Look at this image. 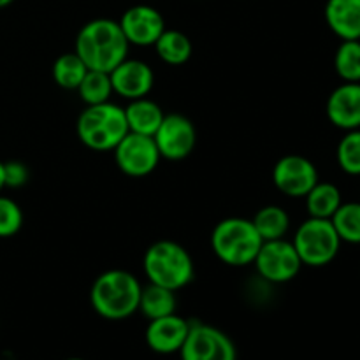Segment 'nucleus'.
I'll list each match as a JSON object with an SVG mask.
<instances>
[{"mask_svg":"<svg viewBox=\"0 0 360 360\" xmlns=\"http://www.w3.org/2000/svg\"><path fill=\"white\" fill-rule=\"evenodd\" d=\"M292 245L297 250L302 266L323 267L329 266L338 257L341 239L333 221L309 217L297 227Z\"/></svg>","mask_w":360,"mask_h":360,"instance_id":"nucleus-6","label":"nucleus"},{"mask_svg":"<svg viewBox=\"0 0 360 360\" xmlns=\"http://www.w3.org/2000/svg\"><path fill=\"white\" fill-rule=\"evenodd\" d=\"M112 151L118 169L130 178L151 174L162 158L153 137L134 132L127 134Z\"/></svg>","mask_w":360,"mask_h":360,"instance_id":"nucleus-9","label":"nucleus"},{"mask_svg":"<svg viewBox=\"0 0 360 360\" xmlns=\"http://www.w3.org/2000/svg\"><path fill=\"white\" fill-rule=\"evenodd\" d=\"M81 143L94 151H112L120 141L130 132L125 109L111 101L97 105H86L76 123Z\"/></svg>","mask_w":360,"mask_h":360,"instance_id":"nucleus-4","label":"nucleus"},{"mask_svg":"<svg viewBox=\"0 0 360 360\" xmlns=\"http://www.w3.org/2000/svg\"><path fill=\"white\" fill-rule=\"evenodd\" d=\"M336 158L341 171L350 176H360V129L348 130L341 137Z\"/></svg>","mask_w":360,"mask_h":360,"instance_id":"nucleus-26","label":"nucleus"},{"mask_svg":"<svg viewBox=\"0 0 360 360\" xmlns=\"http://www.w3.org/2000/svg\"><path fill=\"white\" fill-rule=\"evenodd\" d=\"M129 41L118 21L97 18L83 25L76 37L74 51L91 70L111 72L116 65L129 58Z\"/></svg>","mask_w":360,"mask_h":360,"instance_id":"nucleus-1","label":"nucleus"},{"mask_svg":"<svg viewBox=\"0 0 360 360\" xmlns=\"http://www.w3.org/2000/svg\"><path fill=\"white\" fill-rule=\"evenodd\" d=\"M334 69L345 83H360V41H341L334 55Z\"/></svg>","mask_w":360,"mask_h":360,"instance_id":"nucleus-25","label":"nucleus"},{"mask_svg":"<svg viewBox=\"0 0 360 360\" xmlns=\"http://www.w3.org/2000/svg\"><path fill=\"white\" fill-rule=\"evenodd\" d=\"M88 67L84 65L83 60L76 55V51L72 53H63L53 63V79L58 86L65 88V90H77V86L81 84L83 77L86 76Z\"/></svg>","mask_w":360,"mask_h":360,"instance_id":"nucleus-22","label":"nucleus"},{"mask_svg":"<svg viewBox=\"0 0 360 360\" xmlns=\"http://www.w3.org/2000/svg\"><path fill=\"white\" fill-rule=\"evenodd\" d=\"M153 46L157 49L158 58L169 65H183L188 62L193 51L188 35L179 30H167V28Z\"/></svg>","mask_w":360,"mask_h":360,"instance_id":"nucleus-20","label":"nucleus"},{"mask_svg":"<svg viewBox=\"0 0 360 360\" xmlns=\"http://www.w3.org/2000/svg\"><path fill=\"white\" fill-rule=\"evenodd\" d=\"M341 243L360 245V202H343L330 218Z\"/></svg>","mask_w":360,"mask_h":360,"instance_id":"nucleus-24","label":"nucleus"},{"mask_svg":"<svg viewBox=\"0 0 360 360\" xmlns=\"http://www.w3.org/2000/svg\"><path fill=\"white\" fill-rule=\"evenodd\" d=\"M262 243L252 220L239 217L218 221L211 234L213 253L218 260L231 267H245L253 264Z\"/></svg>","mask_w":360,"mask_h":360,"instance_id":"nucleus-5","label":"nucleus"},{"mask_svg":"<svg viewBox=\"0 0 360 360\" xmlns=\"http://www.w3.org/2000/svg\"><path fill=\"white\" fill-rule=\"evenodd\" d=\"M139 311L148 320L172 315V313H176V292L153 283L143 287L139 299Z\"/></svg>","mask_w":360,"mask_h":360,"instance_id":"nucleus-19","label":"nucleus"},{"mask_svg":"<svg viewBox=\"0 0 360 360\" xmlns=\"http://www.w3.org/2000/svg\"><path fill=\"white\" fill-rule=\"evenodd\" d=\"M4 174H6V186L9 188H20L28 181V169L23 162H7L4 164Z\"/></svg>","mask_w":360,"mask_h":360,"instance_id":"nucleus-28","label":"nucleus"},{"mask_svg":"<svg viewBox=\"0 0 360 360\" xmlns=\"http://www.w3.org/2000/svg\"><path fill=\"white\" fill-rule=\"evenodd\" d=\"M257 273L269 283H288L294 280L301 271L302 262L294 248L292 241L276 239V241H264L253 260Z\"/></svg>","mask_w":360,"mask_h":360,"instance_id":"nucleus-7","label":"nucleus"},{"mask_svg":"<svg viewBox=\"0 0 360 360\" xmlns=\"http://www.w3.org/2000/svg\"><path fill=\"white\" fill-rule=\"evenodd\" d=\"M319 181L315 164L301 155H285L273 169L274 186L292 199H304Z\"/></svg>","mask_w":360,"mask_h":360,"instance_id":"nucleus-11","label":"nucleus"},{"mask_svg":"<svg viewBox=\"0 0 360 360\" xmlns=\"http://www.w3.org/2000/svg\"><path fill=\"white\" fill-rule=\"evenodd\" d=\"M143 269L150 283L174 292L185 288L195 278V267L188 250L169 239L153 243L146 250Z\"/></svg>","mask_w":360,"mask_h":360,"instance_id":"nucleus-3","label":"nucleus"},{"mask_svg":"<svg viewBox=\"0 0 360 360\" xmlns=\"http://www.w3.org/2000/svg\"><path fill=\"white\" fill-rule=\"evenodd\" d=\"M6 188V174H4V162H0V192Z\"/></svg>","mask_w":360,"mask_h":360,"instance_id":"nucleus-29","label":"nucleus"},{"mask_svg":"<svg viewBox=\"0 0 360 360\" xmlns=\"http://www.w3.org/2000/svg\"><path fill=\"white\" fill-rule=\"evenodd\" d=\"M112 91L127 101L148 97L155 84V74L143 60L125 58L109 72Z\"/></svg>","mask_w":360,"mask_h":360,"instance_id":"nucleus-13","label":"nucleus"},{"mask_svg":"<svg viewBox=\"0 0 360 360\" xmlns=\"http://www.w3.org/2000/svg\"><path fill=\"white\" fill-rule=\"evenodd\" d=\"M65 360H84V359H79V357H72V359H65Z\"/></svg>","mask_w":360,"mask_h":360,"instance_id":"nucleus-31","label":"nucleus"},{"mask_svg":"<svg viewBox=\"0 0 360 360\" xmlns=\"http://www.w3.org/2000/svg\"><path fill=\"white\" fill-rule=\"evenodd\" d=\"M153 139L162 158L174 162L183 160L190 157L195 148L197 130L192 120L186 118L185 115L171 112L164 116Z\"/></svg>","mask_w":360,"mask_h":360,"instance_id":"nucleus-10","label":"nucleus"},{"mask_svg":"<svg viewBox=\"0 0 360 360\" xmlns=\"http://www.w3.org/2000/svg\"><path fill=\"white\" fill-rule=\"evenodd\" d=\"M141 290V283L129 271H105L91 285L90 304L102 319L125 320L139 309Z\"/></svg>","mask_w":360,"mask_h":360,"instance_id":"nucleus-2","label":"nucleus"},{"mask_svg":"<svg viewBox=\"0 0 360 360\" xmlns=\"http://www.w3.org/2000/svg\"><path fill=\"white\" fill-rule=\"evenodd\" d=\"M252 224L262 241H276V239H283L287 236L288 229H290V217L283 207L266 206L257 211Z\"/></svg>","mask_w":360,"mask_h":360,"instance_id":"nucleus-21","label":"nucleus"},{"mask_svg":"<svg viewBox=\"0 0 360 360\" xmlns=\"http://www.w3.org/2000/svg\"><path fill=\"white\" fill-rule=\"evenodd\" d=\"M14 0H0V9H4V7H7V6H11V4H13Z\"/></svg>","mask_w":360,"mask_h":360,"instance_id":"nucleus-30","label":"nucleus"},{"mask_svg":"<svg viewBox=\"0 0 360 360\" xmlns=\"http://www.w3.org/2000/svg\"><path fill=\"white\" fill-rule=\"evenodd\" d=\"M326 112L329 122L338 129H360V83H345L334 88L327 98Z\"/></svg>","mask_w":360,"mask_h":360,"instance_id":"nucleus-15","label":"nucleus"},{"mask_svg":"<svg viewBox=\"0 0 360 360\" xmlns=\"http://www.w3.org/2000/svg\"><path fill=\"white\" fill-rule=\"evenodd\" d=\"M118 23L129 44L143 46V48L153 46L165 30L164 16L155 7L146 6V4L129 7Z\"/></svg>","mask_w":360,"mask_h":360,"instance_id":"nucleus-12","label":"nucleus"},{"mask_svg":"<svg viewBox=\"0 0 360 360\" xmlns=\"http://www.w3.org/2000/svg\"><path fill=\"white\" fill-rule=\"evenodd\" d=\"M123 109H125L129 130L134 134H141V136L153 137L165 116L164 109L148 97L130 101L129 105Z\"/></svg>","mask_w":360,"mask_h":360,"instance_id":"nucleus-17","label":"nucleus"},{"mask_svg":"<svg viewBox=\"0 0 360 360\" xmlns=\"http://www.w3.org/2000/svg\"><path fill=\"white\" fill-rule=\"evenodd\" d=\"M23 227V211L9 197L0 195V238H13Z\"/></svg>","mask_w":360,"mask_h":360,"instance_id":"nucleus-27","label":"nucleus"},{"mask_svg":"<svg viewBox=\"0 0 360 360\" xmlns=\"http://www.w3.org/2000/svg\"><path fill=\"white\" fill-rule=\"evenodd\" d=\"M179 355L181 360H238L234 341L224 330L207 323H190Z\"/></svg>","mask_w":360,"mask_h":360,"instance_id":"nucleus-8","label":"nucleus"},{"mask_svg":"<svg viewBox=\"0 0 360 360\" xmlns=\"http://www.w3.org/2000/svg\"><path fill=\"white\" fill-rule=\"evenodd\" d=\"M77 94H79V98L86 105H97L109 102L111 101V95L115 94L109 72L88 69L86 76L83 77L81 84L77 86Z\"/></svg>","mask_w":360,"mask_h":360,"instance_id":"nucleus-23","label":"nucleus"},{"mask_svg":"<svg viewBox=\"0 0 360 360\" xmlns=\"http://www.w3.org/2000/svg\"><path fill=\"white\" fill-rule=\"evenodd\" d=\"M306 199V207L311 218H326L330 220L336 213L338 207L343 204L341 199V190L334 183L319 181L308 192Z\"/></svg>","mask_w":360,"mask_h":360,"instance_id":"nucleus-18","label":"nucleus"},{"mask_svg":"<svg viewBox=\"0 0 360 360\" xmlns=\"http://www.w3.org/2000/svg\"><path fill=\"white\" fill-rule=\"evenodd\" d=\"M188 320L172 313V315L162 316V319L150 320L146 333H144V340H146L148 347L157 354H179L186 336H188Z\"/></svg>","mask_w":360,"mask_h":360,"instance_id":"nucleus-14","label":"nucleus"},{"mask_svg":"<svg viewBox=\"0 0 360 360\" xmlns=\"http://www.w3.org/2000/svg\"><path fill=\"white\" fill-rule=\"evenodd\" d=\"M326 21L341 41H360V0H327Z\"/></svg>","mask_w":360,"mask_h":360,"instance_id":"nucleus-16","label":"nucleus"}]
</instances>
